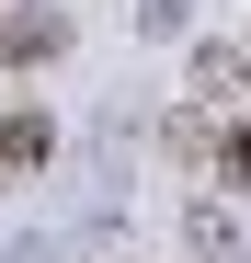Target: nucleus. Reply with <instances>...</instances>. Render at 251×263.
Listing matches in <instances>:
<instances>
[{
    "instance_id": "obj_1",
    "label": "nucleus",
    "mask_w": 251,
    "mask_h": 263,
    "mask_svg": "<svg viewBox=\"0 0 251 263\" xmlns=\"http://www.w3.org/2000/svg\"><path fill=\"white\" fill-rule=\"evenodd\" d=\"M46 149H57V126L34 115V103H12V115H0V195L34 183V172H46Z\"/></svg>"
},
{
    "instance_id": "obj_2",
    "label": "nucleus",
    "mask_w": 251,
    "mask_h": 263,
    "mask_svg": "<svg viewBox=\"0 0 251 263\" xmlns=\"http://www.w3.org/2000/svg\"><path fill=\"white\" fill-rule=\"evenodd\" d=\"M69 46V23L57 12H34V23H0V69H34V58H57Z\"/></svg>"
},
{
    "instance_id": "obj_3",
    "label": "nucleus",
    "mask_w": 251,
    "mask_h": 263,
    "mask_svg": "<svg viewBox=\"0 0 251 263\" xmlns=\"http://www.w3.org/2000/svg\"><path fill=\"white\" fill-rule=\"evenodd\" d=\"M205 160H217L228 183H251V126H217V149H205Z\"/></svg>"
}]
</instances>
